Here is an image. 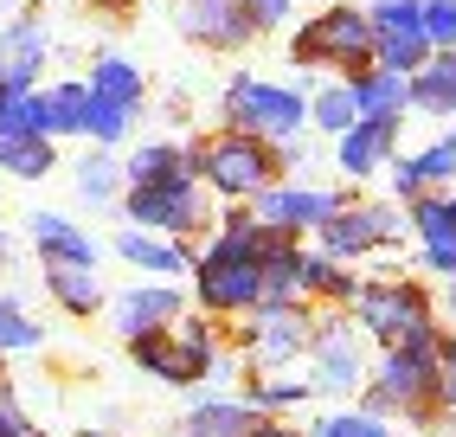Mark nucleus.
I'll return each mask as SVG.
<instances>
[{
  "label": "nucleus",
  "instance_id": "obj_40",
  "mask_svg": "<svg viewBox=\"0 0 456 437\" xmlns=\"http://www.w3.org/2000/svg\"><path fill=\"white\" fill-rule=\"evenodd\" d=\"M97 7H103V13H123V7H135V0H97Z\"/></svg>",
  "mask_w": 456,
  "mask_h": 437
},
{
  "label": "nucleus",
  "instance_id": "obj_15",
  "mask_svg": "<svg viewBox=\"0 0 456 437\" xmlns=\"http://www.w3.org/2000/svg\"><path fill=\"white\" fill-rule=\"evenodd\" d=\"M392 154H399V122L360 116L354 129L334 136V168H341V180H373V174H386Z\"/></svg>",
  "mask_w": 456,
  "mask_h": 437
},
{
  "label": "nucleus",
  "instance_id": "obj_2",
  "mask_svg": "<svg viewBox=\"0 0 456 437\" xmlns=\"http://www.w3.org/2000/svg\"><path fill=\"white\" fill-rule=\"evenodd\" d=\"M187 168H193V180L212 200L245 206V200L264 194L270 180H283V154H277V142H257L245 129H212V136H200L187 148Z\"/></svg>",
  "mask_w": 456,
  "mask_h": 437
},
{
  "label": "nucleus",
  "instance_id": "obj_11",
  "mask_svg": "<svg viewBox=\"0 0 456 437\" xmlns=\"http://www.w3.org/2000/svg\"><path fill=\"white\" fill-rule=\"evenodd\" d=\"M367 33H373V65L399 71V78H411L424 58H431L418 0H373V7H367Z\"/></svg>",
  "mask_w": 456,
  "mask_h": 437
},
{
  "label": "nucleus",
  "instance_id": "obj_26",
  "mask_svg": "<svg viewBox=\"0 0 456 437\" xmlns=\"http://www.w3.org/2000/svg\"><path fill=\"white\" fill-rule=\"evenodd\" d=\"M174 174H193L180 142H142L129 161H123V186H161V180H174Z\"/></svg>",
  "mask_w": 456,
  "mask_h": 437
},
{
  "label": "nucleus",
  "instance_id": "obj_35",
  "mask_svg": "<svg viewBox=\"0 0 456 437\" xmlns=\"http://www.w3.org/2000/svg\"><path fill=\"white\" fill-rule=\"evenodd\" d=\"M431 52H456V0H418Z\"/></svg>",
  "mask_w": 456,
  "mask_h": 437
},
{
  "label": "nucleus",
  "instance_id": "obj_33",
  "mask_svg": "<svg viewBox=\"0 0 456 437\" xmlns=\"http://www.w3.org/2000/svg\"><path fill=\"white\" fill-rule=\"evenodd\" d=\"M26 348H45V322H33L13 296H0V360L26 354Z\"/></svg>",
  "mask_w": 456,
  "mask_h": 437
},
{
  "label": "nucleus",
  "instance_id": "obj_44",
  "mask_svg": "<svg viewBox=\"0 0 456 437\" xmlns=\"http://www.w3.org/2000/svg\"><path fill=\"white\" fill-rule=\"evenodd\" d=\"M84 437H116V431H84Z\"/></svg>",
  "mask_w": 456,
  "mask_h": 437
},
{
  "label": "nucleus",
  "instance_id": "obj_25",
  "mask_svg": "<svg viewBox=\"0 0 456 437\" xmlns=\"http://www.w3.org/2000/svg\"><path fill=\"white\" fill-rule=\"evenodd\" d=\"M167 334H174V348L187 354V367L200 373V380H225V354H219V328L212 322L180 316V322H167Z\"/></svg>",
  "mask_w": 456,
  "mask_h": 437
},
{
  "label": "nucleus",
  "instance_id": "obj_41",
  "mask_svg": "<svg viewBox=\"0 0 456 437\" xmlns=\"http://www.w3.org/2000/svg\"><path fill=\"white\" fill-rule=\"evenodd\" d=\"M444 218H450V232H456V194H444Z\"/></svg>",
  "mask_w": 456,
  "mask_h": 437
},
{
  "label": "nucleus",
  "instance_id": "obj_32",
  "mask_svg": "<svg viewBox=\"0 0 456 437\" xmlns=\"http://www.w3.org/2000/svg\"><path fill=\"white\" fill-rule=\"evenodd\" d=\"M129 129H135V110L90 97V110H84V136H90V148H116V142H129Z\"/></svg>",
  "mask_w": 456,
  "mask_h": 437
},
{
  "label": "nucleus",
  "instance_id": "obj_42",
  "mask_svg": "<svg viewBox=\"0 0 456 437\" xmlns=\"http://www.w3.org/2000/svg\"><path fill=\"white\" fill-rule=\"evenodd\" d=\"M7 392H13V380H7V367H0V399H7Z\"/></svg>",
  "mask_w": 456,
  "mask_h": 437
},
{
  "label": "nucleus",
  "instance_id": "obj_45",
  "mask_svg": "<svg viewBox=\"0 0 456 437\" xmlns=\"http://www.w3.org/2000/svg\"><path fill=\"white\" fill-rule=\"evenodd\" d=\"M0 251H7V226H0Z\"/></svg>",
  "mask_w": 456,
  "mask_h": 437
},
{
  "label": "nucleus",
  "instance_id": "obj_14",
  "mask_svg": "<svg viewBox=\"0 0 456 437\" xmlns=\"http://www.w3.org/2000/svg\"><path fill=\"white\" fill-rule=\"evenodd\" d=\"M103 309H110V328L123 341H135V334H155V328L180 322L187 316V296H180V284H129V290H116Z\"/></svg>",
  "mask_w": 456,
  "mask_h": 437
},
{
  "label": "nucleus",
  "instance_id": "obj_5",
  "mask_svg": "<svg viewBox=\"0 0 456 437\" xmlns=\"http://www.w3.org/2000/svg\"><path fill=\"white\" fill-rule=\"evenodd\" d=\"M219 129H245L257 142H296L302 129H309V90L302 84H270V78H251L238 71L225 84V103H219Z\"/></svg>",
  "mask_w": 456,
  "mask_h": 437
},
{
  "label": "nucleus",
  "instance_id": "obj_37",
  "mask_svg": "<svg viewBox=\"0 0 456 437\" xmlns=\"http://www.w3.org/2000/svg\"><path fill=\"white\" fill-rule=\"evenodd\" d=\"M0 437H45L33 418H26V405L7 392V399H0Z\"/></svg>",
  "mask_w": 456,
  "mask_h": 437
},
{
  "label": "nucleus",
  "instance_id": "obj_39",
  "mask_svg": "<svg viewBox=\"0 0 456 437\" xmlns=\"http://www.w3.org/2000/svg\"><path fill=\"white\" fill-rule=\"evenodd\" d=\"M245 437H309V431H296L289 418H264V412H257V425H251Z\"/></svg>",
  "mask_w": 456,
  "mask_h": 437
},
{
  "label": "nucleus",
  "instance_id": "obj_3",
  "mask_svg": "<svg viewBox=\"0 0 456 437\" xmlns=\"http://www.w3.org/2000/svg\"><path fill=\"white\" fill-rule=\"evenodd\" d=\"M354 328L379 341V348H405V341H424V334H437V302L424 296L418 276H373V284H360L354 290Z\"/></svg>",
  "mask_w": 456,
  "mask_h": 437
},
{
  "label": "nucleus",
  "instance_id": "obj_1",
  "mask_svg": "<svg viewBox=\"0 0 456 437\" xmlns=\"http://www.w3.org/2000/svg\"><path fill=\"white\" fill-rule=\"evenodd\" d=\"M444 328L424 334V341H405V348H386L379 367H367V386H360V412L373 418H411V425H431L437 418V360H444Z\"/></svg>",
  "mask_w": 456,
  "mask_h": 437
},
{
  "label": "nucleus",
  "instance_id": "obj_6",
  "mask_svg": "<svg viewBox=\"0 0 456 437\" xmlns=\"http://www.w3.org/2000/svg\"><path fill=\"white\" fill-rule=\"evenodd\" d=\"M123 218L135 232H161V238H193V232H212V194L193 180V174H174L161 186H123Z\"/></svg>",
  "mask_w": 456,
  "mask_h": 437
},
{
  "label": "nucleus",
  "instance_id": "obj_28",
  "mask_svg": "<svg viewBox=\"0 0 456 437\" xmlns=\"http://www.w3.org/2000/svg\"><path fill=\"white\" fill-rule=\"evenodd\" d=\"M405 161H411L424 194H450V180H456V129H437L424 148H411Z\"/></svg>",
  "mask_w": 456,
  "mask_h": 437
},
{
  "label": "nucleus",
  "instance_id": "obj_4",
  "mask_svg": "<svg viewBox=\"0 0 456 437\" xmlns=\"http://www.w3.org/2000/svg\"><path fill=\"white\" fill-rule=\"evenodd\" d=\"M289 65L296 71H367L373 65V33H367V7H347V0H328L322 13H309L289 33Z\"/></svg>",
  "mask_w": 456,
  "mask_h": 437
},
{
  "label": "nucleus",
  "instance_id": "obj_31",
  "mask_svg": "<svg viewBox=\"0 0 456 437\" xmlns=\"http://www.w3.org/2000/svg\"><path fill=\"white\" fill-rule=\"evenodd\" d=\"M354 97H347V84L334 78V84H315L309 90V129H322V136H341V129H354Z\"/></svg>",
  "mask_w": 456,
  "mask_h": 437
},
{
  "label": "nucleus",
  "instance_id": "obj_8",
  "mask_svg": "<svg viewBox=\"0 0 456 437\" xmlns=\"http://www.w3.org/2000/svg\"><path fill=\"white\" fill-rule=\"evenodd\" d=\"M309 386L315 392H360L367 386V334L354 328L347 309H309Z\"/></svg>",
  "mask_w": 456,
  "mask_h": 437
},
{
  "label": "nucleus",
  "instance_id": "obj_30",
  "mask_svg": "<svg viewBox=\"0 0 456 437\" xmlns=\"http://www.w3.org/2000/svg\"><path fill=\"white\" fill-rule=\"evenodd\" d=\"M309 380H277V373H257V380L245 386V405L251 412H264V418H283V412H296V405H309Z\"/></svg>",
  "mask_w": 456,
  "mask_h": 437
},
{
  "label": "nucleus",
  "instance_id": "obj_19",
  "mask_svg": "<svg viewBox=\"0 0 456 437\" xmlns=\"http://www.w3.org/2000/svg\"><path fill=\"white\" fill-rule=\"evenodd\" d=\"M296 284H302V302H322V309H347V302H354V290H360V276H354L347 264H334V258H322L315 244H302Z\"/></svg>",
  "mask_w": 456,
  "mask_h": 437
},
{
  "label": "nucleus",
  "instance_id": "obj_7",
  "mask_svg": "<svg viewBox=\"0 0 456 437\" xmlns=\"http://www.w3.org/2000/svg\"><path fill=\"white\" fill-rule=\"evenodd\" d=\"M405 226V206L399 200H341V212L315 226V251L334 264H354V258H373L386 244H399Z\"/></svg>",
  "mask_w": 456,
  "mask_h": 437
},
{
  "label": "nucleus",
  "instance_id": "obj_23",
  "mask_svg": "<svg viewBox=\"0 0 456 437\" xmlns=\"http://www.w3.org/2000/svg\"><path fill=\"white\" fill-rule=\"evenodd\" d=\"M129 360L148 373V380H161V386H193V380H200V373L187 367V354L174 348V334H167V328L135 334V341H129Z\"/></svg>",
  "mask_w": 456,
  "mask_h": 437
},
{
  "label": "nucleus",
  "instance_id": "obj_38",
  "mask_svg": "<svg viewBox=\"0 0 456 437\" xmlns=\"http://www.w3.org/2000/svg\"><path fill=\"white\" fill-rule=\"evenodd\" d=\"M437 412H456V341H444L437 360Z\"/></svg>",
  "mask_w": 456,
  "mask_h": 437
},
{
  "label": "nucleus",
  "instance_id": "obj_29",
  "mask_svg": "<svg viewBox=\"0 0 456 437\" xmlns=\"http://www.w3.org/2000/svg\"><path fill=\"white\" fill-rule=\"evenodd\" d=\"M77 200H90V206H110L116 194H123V161H116L110 148H90L84 161H77Z\"/></svg>",
  "mask_w": 456,
  "mask_h": 437
},
{
  "label": "nucleus",
  "instance_id": "obj_27",
  "mask_svg": "<svg viewBox=\"0 0 456 437\" xmlns=\"http://www.w3.org/2000/svg\"><path fill=\"white\" fill-rule=\"evenodd\" d=\"M39 97H45V129H52V142H58V136H84V110H90V84H84V78L45 84Z\"/></svg>",
  "mask_w": 456,
  "mask_h": 437
},
{
  "label": "nucleus",
  "instance_id": "obj_22",
  "mask_svg": "<svg viewBox=\"0 0 456 437\" xmlns=\"http://www.w3.org/2000/svg\"><path fill=\"white\" fill-rule=\"evenodd\" d=\"M52 168H58V142L0 122V174H13V180H45Z\"/></svg>",
  "mask_w": 456,
  "mask_h": 437
},
{
  "label": "nucleus",
  "instance_id": "obj_13",
  "mask_svg": "<svg viewBox=\"0 0 456 437\" xmlns=\"http://www.w3.org/2000/svg\"><path fill=\"white\" fill-rule=\"evenodd\" d=\"M52 58V33L39 13H13L0 26V97H20V90H39V65Z\"/></svg>",
  "mask_w": 456,
  "mask_h": 437
},
{
  "label": "nucleus",
  "instance_id": "obj_9",
  "mask_svg": "<svg viewBox=\"0 0 456 437\" xmlns=\"http://www.w3.org/2000/svg\"><path fill=\"white\" fill-rule=\"evenodd\" d=\"M238 354H245L257 373H283L309 354V302H289V309H245V328H238Z\"/></svg>",
  "mask_w": 456,
  "mask_h": 437
},
{
  "label": "nucleus",
  "instance_id": "obj_46",
  "mask_svg": "<svg viewBox=\"0 0 456 437\" xmlns=\"http://www.w3.org/2000/svg\"><path fill=\"white\" fill-rule=\"evenodd\" d=\"M322 7H328V0H322Z\"/></svg>",
  "mask_w": 456,
  "mask_h": 437
},
{
  "label": "nucleus",
  "instance_id": "obj_20",
  "mask_svg": "<svg viewBox=\"0 0 456 437\" xmlns=\"http://www.w3.org/2000/svg\"><path fill=\"white\" fill-rule=\"evenodd\" d=\"M90 97H103V103H123V110H142L148 97V71L135 65V58L123 52H103V58H90Z\"/></svg>",
  "mask_w": 456,
  "mask_h": 437
},
{
  "label": "nucleus",
  "instance_id": "obj_34",
  "mask_svg": "<svg viewBox=\"0 0 456 437\" xmlns=\"http://www.w3.org/2000/svg\"><path fill=\"white\" fill-rule=\"evenodd\" d=\"M309 437H392V425L373 412H328V418H315Z\"/></svg>",
  "mask_w": 456,
  "mask_h": 437
},
{
  "label": "nucleus",
  "instance_id": "obj_16",
  "mask_svg": "<svg viewBox=\"0 0 456 437\" xmlns=\"http://www.w3.org/2000/svg\"><path fill=\"white\" fill-rule=\"evenodd\" d=\"M110 251L123 258L129 270H142L148 284H174V276L193 270V244H187V238H161V232H135V226L116 232Z\"/></svg>",
  "mask_w": 456,
  "mask_h": 437
},
{
  "label": "nucleus",
  "instance_id": "obj_43",
  "mask_svg": "<svg viewBox=\"0 0 456 437\" xmlns=\"http://www.w3.org/2000/svg\"><path fill=\"white\" fill-rule=\"evenodd\" d=\"M450 316H456V276H450Z\"/></svg>",
  "mask_w": 456,
  "mask_h": 437
},
{
  "label": "nucleus",
  "instance_id": "obj_17",
  "mask_svg": "<svg viewBox=\"0 0 456 437\" xmlns=\"http://www.w3.org/2000/svg\"><path fill=\"white\" fill-rule=\"evenodd\" d=\"M33 251L45 258V264H84V270H97V258H103V244L90 238L77 218H65V212H33Z\"/></svg>",
  "mask_w": 456,
  "mask_h": 437
},
{
  "label": "nucleus",
  "instance_id": "obj_36",
  "mask_svg": "<svg viewBox=\"0 0 456 437\" xmlns=\"http://www.w3.org/2000/svg\"><path fill=\"white\" fill-rule=\"evenodd\" d=\"M238 13H245V20H251V33L264 39V33H283V26H289L296 0H238Z\"/></svg>",
  "mask_w": 456,
  "mask_h": 437
},
{
  "label": "nucleus",
  "instance_id": "obj_18",
  "mask_svg": "<svg viewBox=\"0 0 456 437\" xmlns=\"http://www.w3.org/2000/svg\"><path fill=\"white\" fill-rule=\"evenodd\" d=\"M347 84V97H354V116H379V122H405L411 116V90L399 71H386V65H367V71H354L341 78Z\"/></svg>",
  "mask_w": 456,
  "mask_h": 437
},
{
  "label": "nucleus",
  "instance_id": "obj_21",
  "mask_svg": "<svg viewBox=\"0 0 456 437\" xmlns=\"http://www.w3.org/2000/svg\"><path fill=\"white\" fill-rule=\"evenodd\" d=\"M45 296L65 309V316H77V322H90V316L110 302V296H103V276L84 270V264H45Z\"/></svg>",
  "mask_w": 456,
  "mask_h": 437
},
{
  "label": "nucleus",
  "instance_id": "obj_24",
  "mask_svg": "<svg viewBox=\"0 0 456 437\" xmlns=\"http://www.w3.org/2000/svg\"><path fill=\"white\" fill-rule=\"evenodd\" d=\"M257 425V412L245 399H200L187 418H180V437H245Z\"/></svg>",
  "mask_w": 456,
  "mask_h": 437
},
{
  "label": "nucleus",
  "instance_id": "obj_12",
  "mask_svg": "<svg viewBox=\"0 0 456 437\" xmlns=\"http://www.w3.org/2000/svg\"><path fill=\"white\" fill-rule=\"evenodd\" d=\"M167 20L180 39H193L200 52H245L257 45L251 20L238 13V0H167Z\"/></svg>",
  "mask_w": 456,
  "mask_h": 437
},
{
  "label": "nucleus",
  "instance_id": "obj_10",
  "mask_svg": "<svg viewBox=\"0 0 456 437\" xmlns=\"http://www.w3.org/2000/svg\"><path fill=\"white\" fill-rule=\"evenodd\" d=\"M341 200L347 194H334V186H309V180H270L257 200H245L251 206V218L257 226H270V232H289V238H309L322 218H334L341 212Z\"/></svg>",
  "mask_w": 456,
  "mask_h": 437
}]
</instances>
